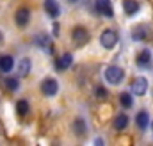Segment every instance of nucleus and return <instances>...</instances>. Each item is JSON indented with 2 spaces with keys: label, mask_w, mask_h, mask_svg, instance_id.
Here are the masks:
<instances>
[{
  "label": "nucleus",
  "mask_w": 153,
  "mask_h": 146,
  "mask_svg": "<svg viewBox=\"0 0 153 146\" xmlns=\"http://www.w3.org/2000/svg\"><path fill=\"white\" fill-rule=\"evenodd\" d=\"M73 132H75L76 137H84L87 134V125H85V121L82 118H76L73 121Z\"/></svg>",
  "instance_id": "nucleus-10"
},
{
  "label": "nucleus",
  "mask_w": 153,
  "mask_h": 146,
  "mask_svg": "<svg viewBox=\"0 0 153 146\" xmlns=\"http://www.w3.org/2000/svg\"><path fill=\"white\" fill-rule=\"evenodd\" d=\"M29 20H30V11H29L27 7H20V9L16 11V14H14L16 25H18V27H25V25L29 23Z\"/></svg>",
  "instance_id": "nucleus-7"
},
{
  "label": "nucleus",
  "mask_w": 153,
  "mask_h": 146,
  "mask_svg": "<svg viewBox=\"0 0 153 146\" xmlns=\"http://www.w3.org/2000/svg\"><path fill=\"white\" fill-rule=\"evenodd\" d=\"M71 39H73V43L76 46H84V45L89 43V31L85 27H82V25H76L71 31Z\"/></svg>",
  "instance_id": "nucleus-2"
},
{
  "label": "nucleus",
  "mask_w": 153,
  "mask_h": 146,
  "mask_svg": "<svg viewBox=\"0 0 153 146\" xmlns=\"http://www.w3.org/2000/svg\"><path fill=\"white\" fill-rule=\"evenodd\" d=\"M30 68H32L30 59H29V57L22 59V61H20V66H18V75H20V77H27V75L30 73Z\"/></svg>",
  "instance_id": "nucleus-14"
},
{
  "label": "nucleus",
  "mask_w": 153,
  "mask_h": 146,
  "mask_svg": "<svg viewBox=\"0 0 153 146\" xmlns=\"http://www.w3.org/2000/svg\"><path fill=\"white\" fill-rule=\"evenodd\" d=\"M135 123H137V127H139L141 130H146V128H148V123H150L148 112H146V110H141V112L137 114V118H135Z\"/></svg>",
  "instance_id": "nucleus-13"
},
{
  "label": "nucleus",
  "mask_w": 153,
  "mask_h": 146,
  "mask_svg": "<svg viewBox=\"0 0 153 146\" xmlns=\"http://www.w3.org/2000/svg\"><path fill=\"white\" fill-rule=\"evenodd\" d=\"M71 64H73V55H71V54H64V55H61L59 59H55V68H57L59 72L68 70Z\"/></svg>",
  "instance_id": "nucleus-8"
},
{
  "label": "nucleus",
  "mask_w": 153,
  "mask_h": 146,
  "mask_svg": "<svg viewBox=\"0 0 153 146\" xmlns=\"http://www.w3.org/2000/svg\"><path fill=\"white\" fill-rule=\"evenodd\" d=\"M150 63H152V54H150V50H146V48L141 50L139 55H137V64H139L141 68H148Z\"/></svg>",
  "instance_id": "nucleus-11"
},
{
  "label": "nucleus",
  "mask_w": 153,
  "mask_h": 146,
  "mask_svg": "<svg viewBox=\"0 0 153 146\" xmlns=\"http://www.w3.org/2000/svg\"><path fill=\"white\" fill-rule=\"evenodd\" d=\"M4 41V34H2V31H0V43Z\"/></svg>",
  "instance_id": "nucleus-23"
},
{
  "label": "nucleus",
  "mask_w": 153,
  "mask_h": 146,
  "mask_svg": "<svg viewBox=\"0 0 153 146\" xmlns=\"http://www.w3.org/2000/svg\"><path fill=\"white\" fill-rule=\"evenodd\" d=\"M38 45L39 46H43V48H46V52H53V48H52V41H50V37L48 36H39L38 37Z\"/></svg>",
  "instance_id": "nucleus-20"
},
{
  "label": "nucleus",
  "mask_w": 153,
  "mask_h": 146,
  "mask_svg": "<svg viewBox=\"0 0 153 146\" xmlns=\"http://www.w3.org/2000/svg\"><path fill=\"white\" fill-rule=\"evenodd\" d=\"M53 34L59 36V23H53Z\"/></svg>",
  "instance_id": "nucleus-22"
},
{
  "label": "nucleus",
  "mask_w": 153,
  "mask_h": 146,
  "mask_svg": "<svg viewBox=\"0 0 153 146\" xmlns=\"http://www.w3.org/2000/svg\"><path fill=\"white\" fill-rule=\"evenodd\" d=\"M119 104H121L125 109H130V107L134 105V98H132V95H130V93H121V95H119Z\"/></svg>",
  "instance_id": "nucleus-19"
},
{
  "label": "nucleus",
  "mask_w": 153,
  "mask_h": 146,
  "mask_svg": "<svg viewBox=\"0 0 153 146\" xmlns=\"http://www.w3.org/2000/svg\"><path fill=\"white\" fill-rule=\"evenodd\" d=\"M41 93H43L45 96H55V95L59 93V82H57L55 78H52V77L45 78V80L41 82Z\"/></svg>",
  "instance_id": "nucleus-4"
},
{
  "label": "nucleus",
  "mask_w": 153,
  "mask_h": 146,
  "mask_svg": "<svg viewBox=\"0 0 153 146\" xmlns=\"http://www.w3.org/2000/svg\"><path fill=\"white\" fill-rule=\"evenodd\" d=\"M123 78H125V70L119 68V66H109V68L105 70V80H107L109 84H112V86L121 84Z\"/></svg>",
  "instance_id": "nucleus-1"
},
{
  "label": "nucleus",
  "mask_w": 153,
  "mask_h": 146,
  "mask_svg": "<svg viewBox=\"0 0 153 146\" xmlns=\"http://www.w3.org/2000/svg\"><path fill=\"white\" fill-rule=\"evenodd\" d=\"M94 7H96V11H98L100 14H103V16H107V18H112V16H114V9H112L111 0H96V2H94Z\"/></svg>",
  "instance_id": "nucleus-6"
},
{
  "label": "nucleus",
  "mask_w": 153,
  "mask_h": 146,
  "mask_svg": "<svg viewBox=\"0 0 153 146\" xmlns=\"http://www.w3.org/2000/svg\"><path fill=\"white\" fill-rule=\"evenodd\" d=\"M128 127V116L126 114H117L114 118V128L116 130H125Z\"/></svg>",
  "instance_id": "nucleus-15"
},
{
  "label": "nucleus",
  "mask_w": 153,
  "mask_h": 146,
  "mask_svg": "<svg viewBox=\"0 0 153 146\" xmlns=\"http://www.w3.org/2000/svg\"><path fill=\"white\" fill-rule=\"evenodd\" d=\"M94 95H96L98 98H102V100H103V98H107V89H105L103 86H98V87L94 89Z\"/></svg>",
  "instance_id": "nucleus-21"
},
{
  "label": "nucleus",
  "mask_w": 153,
  "mask_h": 146,
  "mask_svg": "<svg viewBox=\"0 0 153 146\" xmlns=\"http://www.w3.org/2000/svg\"><path fill=\"white\" fill-rule=\"evenodd\" d=\"M100 43H102V46H103V48L112 50L116 45H117V32L112 31V29L103 31V32H102V36H100Z\"/></svg>",
  "instance_id": "nucleus-3"
},
{
  "label": "nucleus",
  "mask_w": 153,
  "mask_h": 146,
  "mask_svg": "<svg viewBox=\"0 0 153 146\" xmlns=\"http://www.w3.org/2000/svg\"><path fill=\"white\" fill-rule=\"evenodd\" d=\"M130 89L134 91V95H137V96H144L146 91H148V80H146L144 77H137V78L132 80Z\"/></svg>",
  "instance_id": "nucleus-5"
},
{
  "label": "nucleus",
  "mask_w": 153,
  "mask_h": 146,
  "mask_svg": "<svg viewBox=\"0 0 153 146\" xmlns=\"http://www.w3.org/2000/svg\"><path fill=\"white\" fill-rule=\"evenodd\" d=\"M4 87L7 89V91H18V87H20V82H18V78H14V77H9V78H5L4 80Z\"/></svg>",
  "instance_id": "nucleus-17"
},
{
  "label": "nucleus",
  "mask_w": 153,
  "mask_h": 146,
  "mask_svg": "<svg viewBox=\"0 0 153 146\" xmlns=\"http://www.w3.org/2000/svg\"><path fill=\"white\" fill-rule=\"evenodd\" d=\"M123 11L126 14H135L139 11V4L135 0H123Z\"/></svg>",
  "instance_id": "nucleus-16"
},
{
  "label": "nucleus",
  "mask_w": 153,
  "mask_h": 146,
  "mask_svg": "<svg viewBox=\"0 0 153 146\" xmlns=\"http://www.w3.org/2000/svg\"><path fill=\"white\" fill-rule=\"evenodd\" d=\"M14 66V59L11 55H0V72L9 73Z\"/></svg>",
  "instance_id": "nucleus-12"
},
{
  "label": "nucleus",
  "mask_w": 153,
  "mask_h": 146,
  "mask_svg": "<svg viewBox=\"0 0 153 146\" xmlns=\"http://www.w3.org/2000/svg\"><path fill=\"white\" fill-rule=\"evenodd\" d=\"M27 112H29V102L27 100H18L16 102V114L20 118H23V116H27Z\"/></svg>",
  "instance_id": "nucleus-18"
},
{
  "label": "nucleus",
  "mask_w": 153,
  "mask_h": 146,
  "mask_svg": "<svg viewBox=\"0 0 153 146\" xmlns=\"http://www.w3.org/2000/svg\"><path fill=\"white\" fill-rule=\"evenodd\" d=\"M45 11L48 13L50 18H57L61 14V7L55 0H45Z\"/></svg>",
  "instance_id": "nucleus-9"
}]
</instances>
